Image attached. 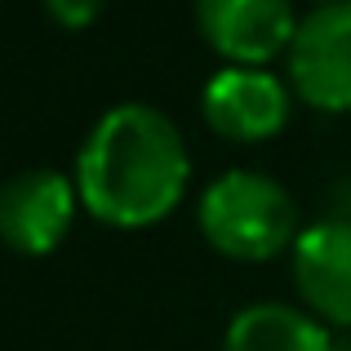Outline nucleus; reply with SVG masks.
I'll use <instances>...</instances> for the list:
<instances>
[{"mask_svg": "<svg viewBox=\"0 0 351 351\" xmlns=\"http://www.w3.org/2000/svg\"><path fill=\"white\" fill-rule=\"evenodd\" d=\"M223 351H334V334L311 311L285 302H249L227 325Z\"/></svg>", "mask_w": 351, "mask_h": 351, "instance_id": "nucleus-8", "label": "nucleus"}, {"mask_svg": "<svg viewBox=\"0 0 351 351\" xmlns=\"http://www.w3.org/2000/svg\"><path fill=\"white\" fill-rule=\"evenodd\" d=\"M293 285L311 316L351 329V218H325L302 227L293 245Z\"/></svg>", "mask_w": 351, "mask_h": 351, "instance_id": "nucleus-7", "label": "nucleus"}, {"mask_svg": "<svg viewBox=\"0 0 351 351\" xmlns=\"http://www.w3.org/2000/svg\"><path fill=\"white\" fill-rule=\"evenodd\" d=\"M200 112L227 143H267L289 125L293 89L271 67H223L209 76Z\"/></svg>", "mask_w": 351, "mask_h": 351, "instance_id": "nucleus-5", "label": "nucleus"}, {"mask_svg": "<svg viewBox=\"0 0 351 351\" xmlns=\"http://www.w3.org/2000/svg\"><path fill=\"white\" fill-rule=\"evenodd\" d=\"M289 89L316 112H351V0L311 5L289 53Z\"/></svg>", "mask_w": 351, "mask_h": 351, "instance_id": "nucleus-3", "label": "nucleus"}, {"mask_svg": "<svg viewBox=\"0 0 351 351\" xmlns=\"http://www.w3.org/2000/svg\"><path fill=\"white\" fill-rule=\"evenodd\" d=\"M107 0H45V14L62 27V32H85L98 23Z\"/></svg>", "mask_w": 351, "mask_h": 351, "instance_id": "nucleus-9", "label": "nucleus"}, {"mask_svg": "<svg viewBox=\"0 0 351 351\" xmlns=\"http://www.w3.org/2000/svg\"><path fill=\"white\" fill-rule=\"evenodd\" d=\"M76 209H85L76 178L58 169H23L0 191V236L14 254L45 258L67 240Z\"/></svg>", "mask_w": 351, "mask_h": 351, "instance_id": "nucleus-6", "label": "nucleus"}, {"mask_svg": "<svg viewBox=\"0 0 351 351\" xmlns=\"http://www.w3.org/2000/svg\"><path fill=\"white\" fill-rule=\"evenodd\" d=\"M316 5H329V0H316Z\"/></svg>", "mask_w": 351, "mask_h": 351, "instance_id": "nucleus-11", "label": "nucleus"}, {"mask_svg": "<svg viewBox=\"0 0 351 351\" xmlns=\"http://www.w3.org/2000/svg\"><path fill=\"white\" fill-rule=\"evenodd\" d=\"M196 27L214 53H223L227 67H267L280 53H289L302 18L293 14V0H191Z\"/></svg>", "mask_w": 351, "mask_h": 351, "instance_id": "nucleus-4", "label": "nucleus"}, {"mask_svg": "<svg viewBox=\"0 0 351 351\" xmlns=\"http://www.w3.org/2000/svg\"><path fill=\"white\" fill-rule=\"evenodd\" d=\"M191 178L182 129L152 103L107 107L76 156L80 205L107 227L138 232L178 209Z\"/></svg>", "mask_w": 351, "mask_h": 351, "instance_id": "nucleus-1", "label": "nucleus"}, {"mask_svg": "<svg viewBox=\"0 0 351 351\" xmlns=\"http://www.w3.org/2000/svg\"><path fill=\"white\" fill-rule=\"evenodd\" d=\"M334 351H351V338H343V343H334Z\"/></svg>", "mask_w": 351, "mask_h": 351, "instance_id": "nucleus-10", "label": "nucleus"}, {"mask_svg": "<svg viewBox=\"0 0 351 351\" xmlns=\"http://www.w3.org/2000/svg\"><path fill=\"white\" fill-rule=\"evenodd\" d=\"M200 236L236 263H267L298 245V205L276 182L258 169H227L200 191L196 209Z\"/></svg>", "mask_w": 351, "mask_h": 351, "instance_id": "nucleus-2", "label": "nucleus"}]
</instances>
